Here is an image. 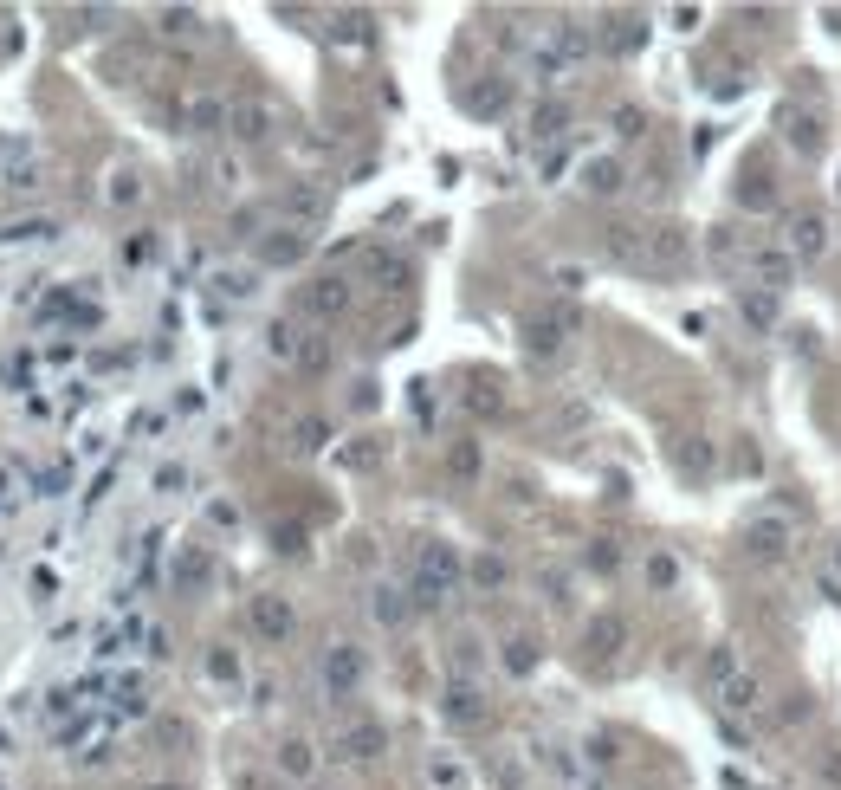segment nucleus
<instances>
[{"label": "nucleus", "mask_w": 841, "mask_h": 790, "mask_svg": "<svg viewBox=\"0 0 841 790\" xmlns=\"http://www.w3.org/2000/svg\"><path fill=\"white\" fill-rule=\"evenodd\" d=\"M460 590V551H453V544H421V564H415V609H440L447 603V596Z\"/></svg>", "instance_id": "f257e3e1"}, {"label": "nucleus", "mask_w": 841, "mask_h": 790, "mask_svg": "<svg viewBox=\"0 0 841 790\" xmlns=\"http://www.w3.org/2000/svg\"><path fill=\"white\" fill-rule=\"evenodd\" d=\"M751 279H757V292H790L796 285V253L783 247V240H757L751 247Z\"/></svg>", "instance_id": "f03ea898"}, {"label": "nucleus", "mask_w": 841, "mask_h": 790, "mask_svg": "<svg viewBox=\"0 0 841 790\" xmlns=\"http://www.w3.org/2000/svg\"><path fill=\"white\" fill-rule=\"evenodd\" d=\"M363 674H369V661H363L356 642H330L324 648V693L330 700H350V693L363 687Z\"/></svg>", "instance_id": "7ed1b4c3"}, {"label": "nucleus", "mask_w": 841, "mask_h": 790, "mask_svg": "<svg viewBox=\"0 0 841 790\" xmlns=\"http://www.w3.org/2000/svg\"><path fill=\"white\" fill-rule=\"evenodd\" d=\"M389 752V732H382V719H356V726L337 732V745H330V758H343V765H369V758Z\"/></svg>", "instance_id": "20e7f679"}, {"label": "nucleus", "mask_w": 841, "mask_h": 790, "mask_svg": "<svg viewBox=\"0 0 841 790\" xmlns=\"http://www.w3.org/2000/svg\"><path fill=\"white\" fill-rule=\"evenodd\" d=\"M583 52H589L583 26H557V33H550L544 46H537V59H531V65H537V78H563L576 59H583Z\"/></svg>", "instance_id": "39448f33"}, {"label": "nucleus", "mask_w": 841, "mask_h": 790, "mask_svg": "<svg viewBox=\"0 0 841 790\" xmlns=\"http://www.w3.org/2000/svg\"><path fill=\"white\" fill-rule=\"evenodd\" d=\"M227 130L240 136V143H266V136L279 130V111H272L266 98H233L227 104Z\"/></svg>", "instance_id": "423d86ee"}, {"label": "nucleus", "mask_w": 841, "mask_h": 790, "mask_svg": "<svg viewBox=\"0 0 841 790\" xmlns=\"http://www.w3.org/2000/svg\"><path fill=\"white\" fill-rule=\"evenodd\" d=\"M790 544H796V525H790V512H757V519H751V551L764 557V564L790 557Z\"/></svg>", "instance_id": "0eeeda50"}, {"label": "nucleus", "mask_w": 841, "mask_h": 790, "mask_svg": "<svg viewBox=\"0 0 841 790\" xmlns=\"http://www.w3.org/2000/svg\"><path fill=\"white\" fill-rule=\"evenodd\" d=\"M783 247L796 253V266L822 260V253H829V221H822V214H790V240H783Z\"/></svg>", "instance_id": "6e6552de"}, {"label": "nucleus", "mask_w": 841, "mask_h": 790, "mask_svg": "<svg viewBox=\"0 0 841 790\" xmlns=\"http://www.w3.org/2000/svg\"><path fill=\"white\" fill-rule=\"evenodd\" d=\"M440 713H447L453 726H479V719H486V693H479L473 680H447V693H440Z\"/></svg>", "instance_id": "1a4fd4ad"}, {"label": "nucleus", "mask_w": 841, "mask_h": 790, "mask_svg": "<svg viewBox=\"0 0 841 790\" xmlns=\"http://www.w3.org/2000/svg\"><path fill=\"white\" fill-rule=\"evenodd\" d=\"M292 603H285V596H253V635L259 642H285V635H292Z\"/></svg>", "instance_id": "9d476101"}, {"label": "nucleus", "mask_w": 841, "mask_h": 790, "mask_svg": "<svg viewBox=\"0 0 841 790\" xmlns=\"http://www.w3.org/2000/svg\"><path fill=\"white\" fill-rule=\"evenodd\" d=\"M298 305H305L311 318H343V311H350V285L343 279H311Z\"/></svg>", "instance_id": "9b49d317"}, {"label": "nucleus", "mask_w": 841, "mask_h": 790, "mask_svg": "<svg viewBox=\"0 0 841 790\" xmlns=\"http://www.w3.org/2000/svg\"><path fill=\"white\" fill-rule=\"evenodd\" d=\"M757 706H764L757 674H738V680H725V687H719V713H725V719H751Z\"/></svg>", "instance_id": "f8f14e48"}, {"label": "nucleus", "mask_w": 841, "mask_h": 790, "mask_svg": "<svg viewBox=\"0 0 841 790\" xmlns=\"http://www.w3.org/2000/svg\"><path fill=\"white\" fill-rule=\"evenodd\" d=\"M305 260V234L298 227H272V240H259V266H292Z\"/></svg>", "instance_id": "ddd939ff"}, {"label": "nucleus", "mask_w": 841, "mask_h": 790, "mask_svg": "<svg viewBox=\"0 0 841 790\" xmlns=\"http://www.w3.org/2000/svg\"><path fill=\"white\" fill-rule=\"evenodd\" d=\"M369 609H376V622H382V629H402V622L415 616V596H408V590H389V583H382V590L369 596Z\"/></svg>", "instance_id": "4468645a"}, {"label": "nucleus", "mask_w": 841, "mask_h": 790, "mask_svg": "<svg viewBox=\"0 0 841 790\" xmlns=\"http://www.w3.org/2000/svg\"><path fill=\"white\" fill-rule=\"evenodd\" d=\"M169 577H175V590H201V583L214 577V557L195 544V551H182V557H175V570H169Z\"/></svg>", "instance_id": "2eb2a0df"}, {"label": "nucleus", "mask_w": 841, "mask_h": 790, "mask_svg": "<svg viewBox=\"0 0 841 790\" xmlns=\"http://www.w3.org/2000/svg\"><path fill=\"white\" fill-rule=\"evenodd\" d=\"M201 674H208L214 687H240V655H233L227 642H214L208 655H201Z\"/></svg>", "instance_id": "dca6fc26"}, {"label": "nucleus", "mask_w": 841, "mask_h": 790, "mask_svg": "<svg viewBox=\"0 0 841 790\" xmlns=\"http://www.w3.org/2000/svg\"><path fill=\"white\" fill-rule=\"evenodd\" d=\"M583 188H589V195H622V162H615V156L583 162Z\"/></svg>", "instance_id": "f3484780"}, {"label": "nucleus", "mask_w": 841, "mask_h": 790, "mask_svg": "<svg viewBox=\"0 0 841 790\" xmlns=\"http://www.w3.org/2000/svg\"><path fill=\"white\" fill-rule=\"evenodd\" d=\"M622 642H628L622 616H596V622H589V648H596V655H622Z\"/></svg>", "instance_id": "a211bd4d"}, {"label": "nucleus", "mask_w": 841, "mask_h": 790, "mask_svg": "<svg viewBox=\"0 0 841 790\" xmlns=\"http://www.w3.org/2000/svg\"><path fill=\"white\" fill-rule=\"evenodd\" d=\"M777 124H783V143H790V149H816V117H803L796 104H783Z\"/></svg>", "instance_id": "6ab92c4d"}, {"label": "nucleus", "mask_w": 841, "mask_h": 790, "mask_svg": "<svg viewBox=\"0 0 841 790\" xmlns=\"http://www.w3.org/2000/svg\"><path fill=\"white\" fill-rule=\"evenodd\" d=\"M182 124L195 130V136H214L220 124H227V104H220V98H195V104H188V117H182Z\"/></svg>", "instance_id": "aec40b11"}, {"label": "nucleus", "mask_w": 841, "mask_h": 790, "mask_svg": "<svg viewBox=\"0 0 841 790\" xmlns=\"http://www.w3.org/2000/svg\"><path fill=\"white\" fill-rule=\"evenodd\" d=\"M725 680H738V648L732 642H719V648H706V687L719 693Z\"/></svg>", "instance_id": "412c9836"}, {"label": "nucleus", "mask_w": 841, "mask_h": 790, "mask_svg": "<svg viewBox=\"0 0 841 790\" xmlns=\"http://www.w3.org/2000/svg\"><path fill=\"white\" fill-rule=\"evenodd\" d=\"M738 311H744V324H751V331H770V324H777V292H744Z\"/></svg>", "instance_id": "4be33fe9"}, {"label": "nucleus", "mask_w": 841, "mask_h": 790, "mask_svg": "<svg viewBox=\"0 0 841 790\" xmlns=\"http://www.w3.org/2000/svg\"><path fill=\"white\" fill-rule=\"evenodd\" d=\"M279 771H285V778H311V771H317V752H311L305 739H285V745H279Z\"/></svg>", "instance_id": "5701e85b"}, {"label": "nucleus", "mask_w": 841, "mask_h": 790, "mask_svg": "<svg viewBox=\"0 0 841 790\" xmlns=\"http://www.w3.org/2000/svg\"><path fill=\"white\" fill-rule=\"evenodd\" d=\"M505 577H512L505 557H473V583H479V590H505Z\"/></svg>", "instance_id": "b1692460"}, {"label": "nucleus", "mask_w": 841, "mask_h": 790, "mask_svg": "<svg viewBox=\"0 0 841 790\" xmlns=\"http://www.w3.org/2000/svg\"><path fill=\"white\" fill-rule=\"evenodd\" d=\"M59 234V221H46V214H39V221H13V227H0V240H52Z\"/></svg>", "instance_id": "393cba45"}, {"label": "nucleus", "mask_w": 841, "mask_h": 790, "mask_svg": "<svg viewBox=\"0 0 841 790\" xmlns=\"http://www.w3.org/2000/svg\"><path fill=\"white\" fill-rule=\"evenodd\" d=\"M285 214H298V221H317V214H324V195H317V188H292V195H285Z\"/></svg>", "instance_id": "a878e982"}, {"label": "nucleus", "mask_w": 841, "mask_h": 790, "mask_svg": "<svg viewBox=\"0 0 841 790\" xmlns=\"http://www.w3.org/2000/svg\"><path fill=\"white\" fill-rule=\"evenodd\" d=\"M505 667H512V674H531V667H537V642H531V635L505 642Z\"/></svg>", "instance_id": "bb28decb"}, {"label": "nucleus", "mask_w": 841, "mask_h": 790, "mask_svg": "<svg viewBox=\"0 0 841 790\" xmlns=\"http://www.w3.org/2000/svg\"><path fill=\"white\" fill-rule=\"evenodd\" d=\"M647 583H654V590H673V583H680V564H673L667 551H654L647 557Z\"/></svg>", "instance_id": "cd10ccee"}, {"label": "nucleus", "mask_w": 841, "mask_h": 790, "mask_svg": "<svg viewBox=\"0 0 841 790\" xmlns=\"http://www.w3.org/2000/svg\"><path fill=\"white\" fill-rule=\"evenodd\" d=\"M563 124H570V111H563V104H537V117H531L537 136H563Z\"/></svg>", "instance_id": "c85d7f7f"}, {"label": "nucleus", "mask_w": 841, "mask_h": 790, "mask_svg": "<svg viewBox=\"0 0 841 790\" xmlns=\"http://www.w3.org/2000/svg\"><path fill=\"white\" fill-rule=\"evenodd\" d=\"M447 467L460 473V480H473L479 473V441H453V454H447Z\"/></svg>", "instance_id": "c756f323"}, {"label": "nucleus", "mask_w": 841, "mask_h": 790, "mask_svg": "<svg viewBox=\"0 0 841 790\" xmlns=\"http://www.w3.org/2000/svg\"><path fill=\"white\" fill-rule=\"evenodd\" d=\"M292 363H298V370H311V376H317V370H330V344H324V337H311V344H298V357H292Z\"/></svg>", "instance_id": "7c9ffc66"}, {"label": "nucleus", "mask_w": 841, "mask_h": 790, "mask_svg": "<svg viewBox=\"0 0 841 790\" xmlns=\"http://www.w3.org/2000/svg\"><path fill=\"white\" fill-rule=\"evenodd\" d=\"M466 111H505V85H479V91H466Z\"/></svg>", "instance_id": "2f4dec72"}, {"label": "nucleus", "mask_w": 841, "mask_h": 790, "mask_svg": "<svg viewBox=\"0 0 841 790\" xmlns=\"http://www.w3.org/2000/svg\"><path fill=\"white\" fill-rule=\"evenodd\" d=\"M266 344H272V357H285V363L298 357V331H292V324H272V331H266Z\"/></svg>", "instance_id": "473e14b6"}, {"label": "nucleus", "mask_w": 841, "mask_h": 790, "mask_svg": "<svg viewBox=\"0 0 841 790\" xmlns=\"http://www.w3.org/2000/svg\"><path fill=\"white\" fill-rule=\"evenodd\" d=\"M427 778H434V790H460V765H453V758H434Z\"/></svg>", "instance_id": "72a5a7b5"}, {"label": "nucleus", "mask_w": 841, "mask_h": 790, "mask_svg": "<svg viewBox=\"0 0 841 790\" xmlns=\"http://www.w3.org/2000/svg\"><path fill=\"white\" fill-rule=\"evenodd\" d=\"M220 292H227V298H253V272H220Z\"/></svg>", "instance_id": "f704fd0d"}, {"label": "nucleus", "mask_w": 841, "mask_h": 790, "mask_svg": "<svg viewBox=\"0 0 841 790\" xmlns=\"http://www.w3.org/2000/svg\"><path fill=\"white\" fill-rule=\"evenodd\" d=\"M136 195H143V182H136V175H130V169H123V175H117V182H110V201H117V208H123V201H136Z\"/></svg>", "instance_id": "c9c22d12"}, {"label": "nucleus", "mask_w": 841, "mask_h": 790, "mask_svg": "<svg viewBox=\"0 0 841 790\" xmlns=\"http://www.w3.org/2000/svg\"><path fill=\"white\" fill-rule=\"evenodd\" d=\"M376 279H389V285H402L408 279V266L395 260V253H376Z\"/></svg>", "instance_id": "e433bc0d"}, {"label": "nucleus", "mask_w": 841, "mask_h": 790, "mask_svg": "<svg viewBox=\"0 0 841 790\" xmlns=\"http://www.w3.org/2000/svg\"><path fill=\"white\" fill-rule=\"evenodd\" d=\"M615 130H622V136H641V130H647V117L634 111V104H622V111H615Z\"/></svg>", "instance_id": "4c0bfd02"}, {"label": "nucleus", "mask_w": 841, "mask_h": 790, "mask_svg": "<svg viewBox=\"0 0 841 790\" xmlns=\"http://www.w3.org/2000/svg\"><path fill=\"white\" fill-rule=\"evenodd\" d=\"M589 564H596V570H602V577H609V570H615V564H622V551H615V544H609V538H602V544H596V551H589Z\"/></svg>", "instance_id": "58836bf2"}, {"label": "nucleus", "mask_w": 841, "mask_h": 790, "mask_svg": "<svg viewBox=\"0 0 841 790\" xmlns=\"http://www.w3.org/2000/svg\"><path fill=\"white\" fill-rule=\"evenodd\" d=\"M149 253H156V234H136V240H130V247H123V260H130V266H143V260H149Z\"/></svg>", "instance_id": "ea45409f"}, {"label": "nucleus", "mask_w": 841, "mask_h": 790, "mask_svg": "<svg viewBox=\"0 0 841 790\" xmlns=\"http://www.w3.org/2000/svg\"><path fill=\"white\" fill-rule=\"evenodd\" d=\"M609 46H615V52H634V46H641V20H622V33H615Z\"/></svg>", "instance_id": "a19ab883"}, {"label": "nucleus", "mask_w": 841, "mask_h": 790, "mask_svg": "<svg viewBox=\"0 0 841 790\" xmlns=\"http://www.w3.org/2000/svg\"><path fill=\"white\" fill-rule=\"evenodd\" d=\"M162 33H195V13H182V7H169V13H162Z\"/></svg>", "instance_id": "79ce46f5"}, {"label": "nucleus", "mask_w": 841, "mask_h": 790, "mask_svg": "<svg viewBox=\"0 0 841 790\" xmlns=\"http://www.w3.org/2000/svg\"><path fill=\"white\" fill-rule=\"evenodd\" d=\"M803 713H809V700H803V693H790V700H783V713H777V726H796Z\"/></svg>", "instance_id": "37998d69"}, {"label": "nucleus", "mask_w": 841, "mask_h": 790, "mask_svg": "<svg viewBox=\"0 0 841 790\" xmlns=\"http://www.w3.org/2000/svg\"><path fill=\"white\" fill-rule=\"evenodd\" d=\"M298 447H324V421H298Z\"/></svg>", "instance_id": "c03bdc74"}, {"label": "nucleus", "mask_w": 841, "mask_h": 790, "mask_svg": "<svg viewBox=\"0 0 841 790\" xmlns=\"http://www.w3.org/2000/svg\"><path fill=\"white\" fill-rule=\"evenodd\" d=\"M0 506H7V473H0Z\"/></svg>", "instance_id": "a18cd8bd"}, {"label": "nucleus", "mask_w": 841, "mask_h": 790, "mask_svg": "<svg viewBox=\"0 0 841 790\" xmlns=\"http://www.w3.org/2000/svg\"><path fill=\"white\" fill-rule=\"evenodd\" d=\"M835 577H841V544H835Z\"/></svg>", "instance_id": "49530a36"}, {"label": "nucleus", "mask_w": 841, "mask_h": 790, "mask_svg": "<svg viewBox=\"0 0 841 790\" xmlns=\"http://www.w3.org/2000/svg\"><path fill=\"white\" fill-rule=\"evenodd\" d=\"M156 790H175V784H156Z\"/></svg>", "instance_id": "de8ad7c7"}]
</instances>
